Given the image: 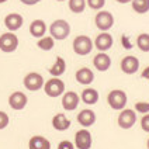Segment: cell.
<instances>
[{
  "instance_id": "cell-10",
  "label": "cell",
  "mask_w": 149,
  "mask_h": 149,
  "mask_svg": "<svg viewBox=\"0 0 149 149\" xmlns=\"http://www.w3.org/2000/svg\"><path fill=\"white\" fill-rule=\"evenodd\" d=\"M27 104H28V97L23 91H20V90L13 91L8 96V106L13 108V110H16V111L24 110Z\"/></svg>"
},
{
  "instance_id": "cell-4",
  "label": "cell",
  "mask_w": 149,
  "mask_h": 149,
  "mask_svg": "<svg viewBox=\"0 0 149 149\" xmlns=\"http://www.w3.org/2000/svg\"><path fill=\"white\" fill-rule=\"evenodd\" d=\"M44 91L49 97H59L65 93V82L61 77H51L44 84Z\"/></svg>"
},
{
  "instance_id": "cell-24",
  "label": "cell",
  "mask_w": 149,
  "mask_h": 149,
  "mask_svg": "<svg viewBox=\"0 0 149 149\" xmlns=\"http://www.w3.org/2000/svg\"><path fill=\"white\" fill-rule=\"evenodd\" d=\"M69 4V10L74 13V14H80L86 10V0H68Z\"/></svg>"
},
{
  "instance_id": "cell-20",
  "label": "cell",
  "mask_w": 149,
  "mask_h": 149,
  "mask_svg": "<svg viewBox=\"0 0 149 149\" xmlns=\"http://www.w3.org/2000/svg\"><path fill=\"white\" fill-rule=\"evenodd\" d=\"M28 149H51V142L42 135H34L28 141Z\"/></svg>"
},
{
  "instance_id": "cell-3",
  "label": "cell",
  "mask_w": 149,
  "mask_h": 149,
  "mask_svg": "<svg viewBox=\"0 0 149 149\" xmlns=\"http://www.w3.org/2000/svg\"><path fill=\"white\" fill-rule=\"evenodd\" d=\"M107 103L113 110L121 111V110H124L125 106H127V103H128V96H127V93H125L124 90L114 89V90H111L108 93Z\"/></svg>"
},
{
  "instance_id": "cell-32",
  "label": "cell",
  "mask_w": 149,
  "mask_h": 149,
  "mask_svg": "<svg viewBox=\"0 0 149 149\" xmlns=\"http://www.w3.org/2000/svg\"><path fill=\"white\" fill-rule=\"evenodd\" d=\"M23 4L25 6H34V4H37V3H40L41 0H20Z\"/></svg>"
},
{
  "instance_id": "cell-7",
  "label": "cell",
  "mask_w": 149,
  "mask_h": 149,
  "mask_svg": "<svg viewBox=\"0 0 149 149\" xmlns=\"http://www.w3.org/2000/svg\"><path fill=\"white\" fill-rule=\"evenodd\" d=\"M23 83H24V87L30 91H38L44 89V84H45V80L42 77V74H40L38 72H30L24 76L23 79Z\"/></svg>"
},
{
  "instance_id": "cell-15",
  "label": "cell",
  "mask_w": 149,
  "mask_h": 149,
  "mask_svg": "<svg viewBox=\"0 0 149 149\" xmlns=\"http://www.w3.org/2000/svg\"><path fill=\"white\" fill-rule=\"evenodd\" d=\"M23 24H24V18L18 13H10V14H7L4 17V25H6V28L8 31H11V33L20 30L23 27Z\"/></svg>"
},
{
  "instance_id": "cell-17",
  "label": "cell",
  "mask_w": 149,
  "mask_h": 149,
  "mask_svg": "<svg viewBox=\"0 0 149 149\" xmlns=\"http://www.w3.org/2000/svg\"><path fill=\"white\" fill-rule=\"evenodd\" d=\"M93 65L99 72H106L111 66V58L108 56L106 52H99L94 58H93Z\"/></svg>"
},
{
  "instance_id": "cell-1",
  "label": "cell",
  "mask_w": 149,
  "mask_h": 149,
  "mask_svg": "<svg viewBox=\"0 0 149 149\" xmlns=\"http://www.w3.org/2000/svg\"><path fill=\"white\" fill-rule=\"evenodd\" d=\"M49 33L54 40L63 41L70 35V24L63 18H58L49 25Z\"/></svg>"
},
{
  "instance_id": "cell-12",
  "label": "cell",
  "mask_w": 149,
  "mask_h": 149,
  "mask_svg": "<svg viewBox=\"0 0 149 149\" xmlns=\"http://www.w3.org/2000/svg\"><path fill=\"white\" fill-rule=\"evenodd\" d=\"M93 42H94V47H96L100 52H106V51H108L113 47L114 38H113V35L108 33V31H104V33H100Z\"/></svg>"
},
{
  "instance_id": "cell-11",
  "label": "cell",
  "mask_w": 149,
  "mask_h": 149,
  "mask_svg": "<svg viewBox=\"0 0 149 149\" xmlns=\"http://www.w3.org/2000/svg\"><path fill=\"white\" fill-rule=\"evenodd\" d=\"M120 68L125 74H134L139 70V59L134 55H127L121 59Z\"/></svg>"
},
{
  "instance_id": "cell-27",
  "label": "cell",
  "mask_w": 149,
  "mask_h": 149,
  "mask_svg": "<svg viewBox=\"0 0 149 149\" xmlns=\"http://www.w3.org/2000/svg\"><path fill=\"white\" fill-rule=\"evenodd\" d=\"M135 111L136 113H141L142 116L143 114H148L149 113V101H138V103H135Z\"/></svg>"
},
{
  "instance_id": "cell-8",
  "label": "cell",
  "mask_w": 149,
  "mask_h": 149,
  "mask_svg": "<svg viewBox=\"0 0 149 149\" xmlns=\"http://www.w3.org/2000/svg\"><path fill=\"white\" fill-rule=\"evenodd\" d=\"M136 111L132 110V108H124L120 111V116L117 118V123H118V127L123 128V130H130L132 128L135 123H136Z\"/></svg>"
},
{
  "instance_id": "cell-23",
  "label": "cell",
  "mask_w": 149,
  "mask_h": 149,
  "mask_svg": "<svg viewBox=\"0 0 149 149\" xmlns=\"http://www.w3.org/2000/svg\"><path fill=\"white\" fill-rule=\"evenodd\" d=\"M131 7L138 14H146L149 11V0H132Z\"/></svg>"
},
{
  "instance_id": "cell-22",
  "label": "cell",
  "mask_w": 149,
  "mask_h": 149,
  "mask_svg": "<svg viewBox=\"0 0 149 149\" xmlns=\"http://www.w3.org/2000/svg\"><path fill=\"white\" fill-rule=\"evenodd\" d=\"M66 72V62L62 56H56L55 63L49 68V73L52 74V77H59Z\"/></svg>"
},
{
  "instance_id": "cell-28",
  "label": "cell",
  "mask_w": 149,
  "mask_h": 149,
  "mask_svg": "<svg viewBox=\"0 0 149 149\" xmlns=\"http://www.w3.org/2000/svg\"><path fill=\"white\" fill-rule=\"evenodd\" d=\"M87 6L91 8V10H101L106 4V0H86Z\"/></svg>"
},
{
  "instance_id": "cell-36",
  "label": "cell",
  "mask_w": 149,
  "mask_h": 149,
  "mask_svg": "<svg viewBox=\"0 0 149 149\" xmlns=\"http://www.w3.org/2000/svg\"><path fill=\"white\" fill-rule=\"evenodd\" d=\"M146 148L149 149V138H148V141H146Z\"/></svg>"
},
{
  "instance_id": "cell-34",
  "label": "cell",
  "mask_w": 149,
  "mask_h": 149,
  "mask_svg": "<svg viewBox=\"0 0 149 149\" xmlns=\"http://www.w3.org/2000/svg\"><path fill=\"white\" fill-rule=\"evenodd\" d=\"M117 3H120V4H127V3H131L132 0H116Z\"/></svg>"
},
{
  "instance_id": "cell-37",
  "label": "cell",
  "mask_w": 149,
  "mask_h": 149,
  "mask_svg": "<svg viewBox=\"0 0 149 149\" xmlns=\"http://www.w3.org/2000/svg\"><path fill=\"white\" fill-rule=\"evenodd\" d=\"M56 1H66V0H56Z\"/></svg>"
},
{
  "instance_id": "cell-6",
  "label": "cell",
  "mask_w": 149,
  "mask_h": 149,
  "mask_svg": "<svg viewBox=\"0 0 149 149\" xmlns=\"http://www.w3.org/2000/svg\"><path fill=\"white\" fill-rule=\"evenodd\" d=\"M18 48V37L16 33H3L0 35V51L6 52V54H11Z\"/></svg>"
},
{
  "instance_id": "cell-14",
  "label": "cell",
  "mask_w": 149,
  "mask_h": 149,
  "mask_svg": "<svg viewBox=\"0 0 149 149\" xmlns=\"http://www.w3.org/2000/svg\"><path fill=\"white\" fill-rule=\"evenodd\" d=\"M74 79L79 84H83V86H89L91 83L94 82V72L91 70L90 68L83 66L80 69L76 70L74 73Z\"/></svg>"
},
{
  "instance_id": "cell-26",
  "label": "cell",
  "mask_w": 149,
  "mask_h": 149,
  "mask_svg": "<svg viewBox=\"0 0 149 149\" xmlns=\"http://www.w3.org/2000/svg\"><path fill=\"white\" fill-rule=\"evenodd\" d=\"M136 47L142 52H149V34L148 33H142L138 35V38H136Z\"/></svg>"
},
{
  "instance_id": "cell-5",
  "label": "cell",
  "mask_w": 149,
  "mask_h": 149,
  "mask_svg": "<svg viewBox=\"0 0 149 149\" xmlns=\"http://www.w3.org/2000/svg\"><path fill=\"white\" fill-rule=\"evenodd\" d=\"M114 21L116 20H114L113 13H110L107 10H100V11H97V14L94 17V24L101 33L111 30L113 25H114Z\"/></svg>"
},
{
  "instance_id": "cell-16",
  "label": "cell",
  "mask_w": 149,
  "mask_h": 149,
  "mask_svg": "<svg viewBox=\"0 0 149 149\" xmlns=\"http://www.w3.org/2000/svg\"><path fill=\"white\" fill-rule=\"evenodd\" d=\"M76 120H77V123L82 125L83 128H89L91 125H94V123H96L97 118H96V113H94L93 110H90V108H84V110H82V111L77 114Z\"/></svg>"
},
{
  "instance_id": "cell-30",
  "label": "cell",
  "mask_w": 149,
  "mask_h": 149,
  "mask_svg": "<svg viewBox=\"0 0 149 149\" xmlns=\"http://www.w3.org/2000/svg\"><path fill=\"white\" fill-rule=\"evenodd\" d=\"M141 128L145 132H149V113L148 114H143L141 120Z\"/></svg>"
},
{
  "instance_id": "cell-35",
  "label": "cell",
  "mask_w": 149,
  "mask_h": 149,
  "mask_svg": "<svg viewBox=\"0 0 149 149\" xmlns=\"http://www.w3.org/2000/svg\"><path fill=\"white\" fill-rule=\"evenodd\" d=\"M7 0H0V4H3V3H6Z\"/></svg>"
},
{
  "instance_id": "cell-31",
  "label": "cell",
  "mask_w": 149,
  "mask_h": 149,
  "mask_svg": "<svg viewBox=\"0 0 149 149\" xmlns=\"http://www.w3.org/2000/svg\"><path fill=\"white\" fill-rule=\"evenodd\" d=\"M56 149H74V143L70 141H68V139H65V141L59 142Z\"/></svg>"
},
{
  "instance_id": "cell-9",
  "label": "cell",
  "mask_w": 149,
  "mask_h": 149,
  "mask_svg": "<svg viewBox=\"0 0 149 149\" xmlns=\"http://www.w3.org/2000/svg\"><path fill=\"white\" fill-rule=\"evenodd\" d=\"M91 145H93V136L86 128L79 130L74 134V148L76 149H90Z\"/></svg>"
},
{
  "instance_id": "cell-18",
  "label": "cell",
  "mask_w": 149,
  "mask_h": 149,
  "mask_svg": "<svg viewBox=\"0 0 149 149\" xmlns=\"http://www.w3.org/2000/svg\"><path fill=\"white\" fill-rule=\"evenodd\" d=\"M52 127H54V130L63 132V131H66V130L70 128V120L63 113H58L52 118Z\"/></svg>"
},
{
  "instance_id": "cell-2",
  "label": "cell",
  "mask_w": 149,
  "mask_h": 149,
  "mask_svg": "<svg viewBox=\"0 0 149 149\" xmlns=\"http://www.w3.org/2000/svg\"><path fill=\"white\" fill-rule=\"evenodd\" d=\"M73 51L76 55L79 56H86L89 55L91 51H93V47H94V42L91 41V38L89 35H77L73 40Z\"/></svg>"
},
{
  "instance_id": "cell-29",
  "label": "cell",
  "mask_w": 149,
  "mask_h": 149,
  "mask_svg": "<svg viewBox=\"0 0 149 149\" xmlns=\"http://www.w3.org/2000/svg\"><path fill=\"white\" fill-rule=\"evenodd\" d=\"M8 123H10V118H8L7 113H4V111L0 110V131L4 130V128L8 125Z\"/></svg>"
},
{
  "instance_id": "cell-25",
  "label": "cell",
  "mask_w": 149,
  "mask_h": 149,
  "mask_svg": "<svg viewBox=\"0 0 149 149\" xmlns=\"http://www.w3.org/2000/svg\"><path fill=\"white\" fill-rule=\"evenodd\" d=\"M37 47L42 51H51L55 47V40L52 37H42L37 41Z\"/></svg>"
},
{
  "instance_id": "cell-21",
  "label": "cell",
  "mask_w": 149,
  "mask_h": 149,
  "mask_svg": "<svg viewBox=\"0 0 149 149\" xmlns=\"http://www.w3.org/2000/svg\"><path fill=\"white\" fill-rule=\"evenodd\" d=\"M80 100L87 106H93L99 101V91L93 87H86L80 94Z\"/></svg>"
},
{
  "instance_id": "cell-13",
  "label": "cell",
  "mask_w": 149,
  "mask_h": 149,
  "mask_svg": "<svg viewBox=\"0 0 149 149\" xmlns=\"http://www.w3.org/2000/svg\"><path fill=\"white\" fill-rule=\"evenodd\" d=\"M79 103H80V96L76 91H65L62 94V107L66 111H72L77 108Z\"/></svg>"
},
{
  "instance_id": "cell-33",
  "label": "cell",
  "mask_w": 149,
  "mask_h": 149,
  "mask_svg": "<svg viewBox=\"0 0 149 149\" xmlns=\"http://www.w3.org/2000/svg\"><path fill=\"white\" fill-rule=\"evenodd\" d=\"M141 77H143V79H146V80H149V66H146L145 69H142V72H141Z\"/></svg>"
},
{
  "instance_id": "cell-19",
  "label": "cell",
  "mask_w": 149,
  "mask_h": 149,
  "mask_svg": "<svg viewBox=\"0 0 149 149\" xmlns=\"http://www.w3.org/2000/svg\"><path fill=\"white\" fill-rule=\"evenodd\" d=\"M45 33H47V24L41 18L34 20L33 23L30 24V34L33 35L34 38H38L40 40L42 37H45Z\"/></svg>"
}]
</instances>
